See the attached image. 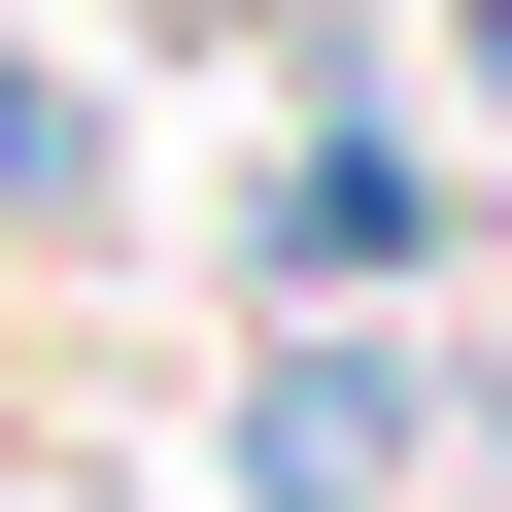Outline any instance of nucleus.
<instances>
[{
  "instance_id": "obj_1",
  "label": "nucleus",
  "mask_w": 512,
  "mask_h": 512,
  "mask_svg": "<svg viewBox=\"0 0 512 512\" xmlns=\"http://www.w3.org/2000/svg\"><path fill=\"white\" fill-rule=\"evenodd\" d=\"M239 444H274V512H376V444H410V376H376V342H308V376L239 410Z\"/></svg>"
}]
</instances>
